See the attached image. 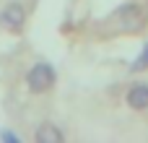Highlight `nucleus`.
Returning a JSON list of instances; mask_svg holds the SVG:
<instances>
[{"instance_id":"f257e3e1","label":"nucleus","mask_w":148,"mask_h":143,"mask_svg":"<svg viewBox=\"0 0 148 143\" xmlns=\"http://www.w3.org/2000/svg\"><path fill=\"white\" fill-rule=\"evenodd\" d=\"M55 81H57V76H55V68H52L49 63H36V65L26 73V86H29V91H34V94L49 91V89L55 86Z\"/></svg>"},{"instance_id":"20e7f679","label":"nucleus","mask_w":148,"mask_h":143,"mask_svg":"<svg viewBox=\"0 0 148 143\" xmlns=\"http://www.w3.org/2000/svg\"><path fill=\"white\" fill-rule=\"evenodd\" d=\"M34 141L36 143H60L62 141V130L55 125V122H42L34 133Z\"/></svg>"},{"instance_id":"7ed1b4c3","label":"nucleus","mask_w":148,"mask_h":143,"mask_svg":"<svg viewBox=\"0 0 148 143\" xmlns=\"http://www.w3.org/2000/svg\"><path fill=\"white\" fill-rule=\"evenodd\" d=\"M23 21H26V10H23V5H18V3H8V5L0 10V26L8 29V31H18V29L23 26Z\"/></svg>"},{"instance_id":"39448f33","label":"nucleus","mask_w":148,"mask_h":143,"mask_svg":"<svg viewBox=\"0 0 148 143\" xmlns=\"http://www.w3.org/2000/svg\"><path fill=\"white\" fill-rule=\"evenodd\" d=\"M127 104L133 109H148V83H135L127 91Z\"/></svg>"},{"instance_id":"423d86ee","label":"nucleus","mask_w":148,"mask_h":143,"mask_svg":"<svg viewBox=\"0 0 148 143\" xmlns=\"http://www.w3.org/2000/svg\"><path fill=\"white\" fill-rule=\"evenodd\" d=\"M146 65H148V44L143 47V52H140L138 63H133V70H140V68H146Z\"/></svg>"},{"instance_id":"f03ea898","label":"nucleus","mask_w":148,"mask_h":143,"mask_svg":"<svg viewBox=\"0 0 148 143\" xmlns=\"http://www.w3.org/2000/svg\"><path fill=\"white\" fill-rule=\"evenodd\" d=\"M112 18H114V23H117L120 31H130V34H133V31H138V29L146 23V10H143L138 3H125Z\"/></svg>"},{"instance_id":"0eeeda50","label":"nucleus","mask_w":148,"mask_h":143,"mask_svg":"<svg viewBox=\"0 0 148 143\" xmlns=\"http://www.w3.org/2000/svg\"><path fill=\"white\" fill-rule=\"evenodd\" d=\"M0 141H8V143H18V135H13L10 130H0Z\"/></svg>"}]
</instances>
